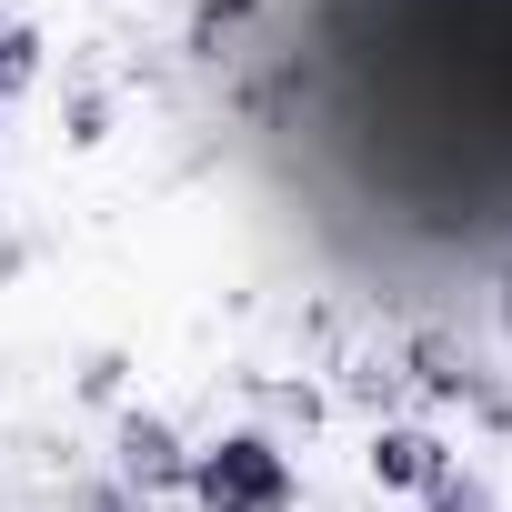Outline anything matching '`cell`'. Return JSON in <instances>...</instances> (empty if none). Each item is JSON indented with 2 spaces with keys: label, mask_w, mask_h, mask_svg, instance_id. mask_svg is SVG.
I'll list each match as a JSON object with an SVG mask.
<instances>
[{
  "label": "cell",
  "mask_w": 512,
  "mask_h": 512,
  "mask_svg": "<svg viewBox=\"0 0 512 512\" xmlns=\"http://www.w3.org/2000/svg\"><path fill=\"white\" fill-rule=\"evenodd\" d=\"M292 452L262 442V432H231L211 452H191V502L201 512H292Z\"/></svg>",
  "instance_id": "6da1fadb"
},
{
  "label": "cell",
  "mask_w": 512,
  "mask_h": 512,
  "mask_svg": "<svg viewBox=\"0 0 512 512\" xmlns=\"http://www.w3.org/2000/svg\"><path fill=\"white\" fill-rule=\"evenodd\" d=\"M412 382H422L432 402H472L482 422H512V392H502V382H482V362H472L462 342H442V332H422V342H412Z\"/></svg>",
  "instance_id": "7a4b0ae2"
},
{
  "label": "cell",
  "mask_w": 512,
  "mask_h": 512,
  "mask_svg": "<svg viewBox=\"0 0 512 512\" xmlns=\"http://www.w3.org/2000/svg\"><path fill=\"white\" fill-rule=\"evenodd\" d=\"M121 482L151 502V492H191V452H181V432L161 422V412H131L121 422Z\"/></svg>",
  "instance_id": "3957f363"
},
{
  "label": "cell",
  "mask_w": 512,
  "mask_h": 512,
  "mask_svg": "<svg viewBox=\"0 0 512 512\" xmlns=\"http://www.w3.org/2000/svg\"><path fill=\"white\" fill-rule=\"evenodd\" d=\"M362 462H372V482H382V492H432V482L452 472V452H442V432H422V422H382Z\"/></svg>",
  "instance_id": "277c9868"
},
{
  "label": "cell",
  "mask_w": 512,
  "mask_h": 512,
  "mask_svg": "<svg viewBox=\"0 0 512 512\" xmlns=\"http://www.w3.org/2000/svg\"><path fill=\"white\" fill-rule=\"evenodd\" d=\"M31 81H41V31L31 21H0V101L31 91Z\"/></svg>",
  "instance_id": "5b68a950"
},
{
  "label": "cell",
  "mask_w": 512,
  "mask_h": 512,
  "mask_svg": "<svg viewBox=\"0 0 512 512\" xmlns=\"http://www.w3.org/2000/svg\"><path fill=\"white\" fill-rule=\"evenodd\" d=\"M251 11H262V0H201V11H191V51L211 61V51H221V41H231V31H241Z\"/></svg>",
  "instance_id": "8992f818"
},
{
  "label": "cell",
  "mask_w": 512,
  "mask_h": 512,
  "mask_svg": "<svg viewBox=\"0 0 512 512\" xmlns=\"http://www.w3.org/2000/svg\"><path fill=\"white\" fill-rule=\"evenodd\" d=\"M422 512H492V492H482L472 472H442V482L422 492Z\"/></svg>",
  "instance_id": "52a82bcc"
},
{
  "label": "cell",
  "mask_w": 512,
  "mask_h": 512,
  "mask_svg": "<svg viewBox=\"0 0 512 512\" xmlns=\"http://www.w3.org/2000/svg\"><path fill=\"white\" fill-rule=\"evenodd\" d=\"M81 512H141V492H131V482H111V492H81Z\"/></svg>",
  "instance_id": "ba28073f"
},
{
  "label": "cell",
  "mask_w": 512,
  "mask_h": 512,
  "mask_svg": "<svg viewBox=\"0 0 512 512\" xmlns=\"http://www.w3.org/2000/svg\"><path fill=\"white\" fill-rule=\"evenodd\" d=\"M502 332H512V282H502Z\"/></svg>",
  "instance_id": "9c48e42d"
}]
</instances>
